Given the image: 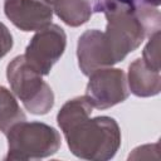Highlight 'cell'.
<instances>
[{"mask_svg":"<svg viewBox=\"0 0 161 161\" xmlns=\"http://www.w3.org/2000/svg\"><path fill=\"white\" fill-rule=\"evenodd\" d=\"M93 107L82 96L69 99L58 112L57 122L68 147L77 157L86 160L112 158L121 145L117 122L107 116L89 118Z\"/></svg>","mask_w":161,"mask_h":161,"instance_id":"6da1fadb","label":"cell"},{"mask_svg":"<svg viewBox=\"0 0 161 161\" xmlns=\"http://www.w3.org/2000/svg\"><path fill=\"white\" fill-rule=\"evenodd\" d=\"M101 11L107 18L104 38L118 63L148 36L138 0H103Z\"/></svg>","mask_w":161,"mask_h":161,"instance_id":"7a4b0ae2","label":"cell"},{"mask_svg":"<svg viewBox=\"0 0 161 161\" xmlns=\"http://www.w3.org/2000/svg\"><path fill=\"white\" fill-rule=\"evenodd\" d=\"M6 136L9 148L5 160L44 158L60 147L58 131L42 122L20 121L8 130Z\"/></svg>","mask_w":161,"mask_h":161,"instance_id":"3957f363","label":"cell"},{"mask_svg":"<svg viewBox=\"0 0 161 161\" xmlns=\"http://www.w3.org/2000/svg\"><path fill=\"white\" fill-rule=\"evenodd\" d=\"M6 78L11 91L23 106L33 114H45L54 104V94L42 75L31 69L24 55L15 57L6 68Z\"/></svg>","mask_w":161,"mask_h":161,"instance_id":"277c9868","label":"cell"},{"mask_svg":"<svg viewBox=\"0 0 161 161\" xmlns=\"http://www.w3.org/2000/svg\"><path fill=\"white\" fill-rule=\"evenodd\" d=\"M67 36L64 30L57 24L36 31L25 49V62L40 75L49 74L52 67L64 53Z\"/></svg>","mask_w":161,"mask_h":161,"instance_id":"5b68a950","label":"cell"},{"mask_svg":"<svg viewBox=\"0 0 161 161\" xmlns=\"http://www.w3.org/2000/svg\"><path fill=\"white\" fill-rule=\"evenodd\" d=\"M84 97L97 109H106L128 97L126 75L121 69L101 68L91 73Z\"/></svg>","mask_w":161,"mask_h":161,"instance_id":"8992f818","label":"cell"},{"mask_svg":"<svg viewBox=\"0 0 161 161\" xmlns=\"http://www.w3.org/2000/svg\"><path fill=\"white\" fill-rule=\"evenodd\" d=\"M8 19L23 31H38L52 24L53 6L48 0H4Z\"/></svg>","mask_w":161,"mask_h":161,"instance_id":"52a82bcc","label":"cell"},{"mask_svg":"<svg viewBox=\"0 0 161 161\" xmlns=\"http://www.w3.org/2000/svg\"><path fill=\"white\" fill-rule=\"evenodd\" d=\"M77 57L78 65L84 75L116 64L104 33L98 29L87 30L78 38Z\"/></svg>","mask_w":161,"mask_h":161,"instance_id":"ba28073f","label":"cell"},{"mask_svg":"<svg viewBox=\"0 0 161 161\" xmlns=\"http://www.w3.org/2000/svg\"><path fill=\"white\" fill-rule=\"evenodd\" d=\"M160 72L146 65L142 58L135 59L128 67V84L137 97H151L160 92Z\"/></svg>","mask_w":161,"mask_h":161,"instance_id":"9c48e42d","label":"cell"},{"mask_svg":"<svg viewBox=\"0 0 161 161\" xmlns=\"http://www.w3.org/2000/svg\"><path fill=\"white\" fill-rule=\"evenodd\" d=\"M53 11L67 25L79 26L92 15V6L87 0H53Z\"/></svg>","mask_w":161,"mask_h":161,"instance_id":"30bf717a","label":"cell"},{"mask_svg":"<svg viewBox=\"0 0 161 161\" xmlns=\"http://www.w3.org/2000/svg\"><path fill=\"white\" fill-rule=\"evenodd\" d=\"M24 119L25 114L20 109L14 96L5 87L0 86V131L6 133L13 125Z\"/></svg>","mask_w":161,"mask_h":161,"instance_id":"8fae6325","label":"cell"},{"mask_svg":"<svg viewBox=\"0 0 161 161\" xmlns=\"http://www.w3.org/2000/svg\"><path fill=\"white\" fill-rule=\"evenodd\" d=\"M160 31L150 35V40L143 49L142 59L146 65L153 70L160 72Z\"/></svg>","mask_w":161,"mask_h":161,"instance_id":"7c38bea8","label":"cell"},{"mask_svg":"<svg viewBox=\"0 0 161 161\" xmlns=\"http://www.w3.org/2000/svg\"><path fill=\"white\" fill-rule=\"evenodd\" d=\"M13 47V35L9 29L0 23V58H3Z\"/></svg>","mask_w":161,"mask_h":161,"instance_id":"4fadbf2b","label":"cell"},{"mask_svg":"<svg viewBox=\"0 0 161 161\" xmlns=\"http://www.w3.org/2000/svg\"><path fill=\"white\" fill-rule=\"evenodd\" d=\"M87 1L91 4V6H92V11H97V13H99V8H101L103 0H87Z\"/></svg>","mask_w":161,"mask_h":161,"instance_id":"5bb4252c","label":"cell"},{"mask_svg":"<svg viewBox=\"0 0 161 161\" xmlns=\"http://www.w3.org/2000/svg\"><path fill=\"white\" fill-rule=\"evenodd\" d=\"M141 3L146 4V5H150V6H155L157 8L160 5V0H140Z\"/></svg>","mask_w":161,"mask_h":161,"instance_id":"9a60e30c","label":"cell"}]
</instances>
